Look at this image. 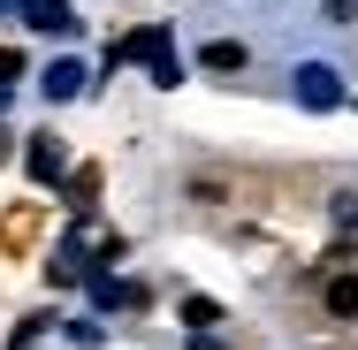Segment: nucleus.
<instances>
[{"label": "nucleus", "instance_id": "nucleus-7", "mask_svg": "<svg viewBox=\"0 0 358 350\" xmlns=\"http://www.w3.org/2000/svg\"><path fill=\"white\" fill-rule=\"evenodd\" d=\"M69 198H76V213H92V198H99V168H76V183H69Z\"/></svg>", "mask_w": 358, "mask_h": 350}, {"label": "nucleus", "instance_id": "nucleus-10", "mask_svg": "<svg viewBox=\"0 0 358 350\" xmlns=\"http://www.w3.org/2000/svg\"><path fill=\"white\" fill-rule=\"evenodd\" d=\"M0 160H8V130H0Z\"/></svg>", "mask_w": 358, "mask_h": 350}, {"label": "nucleus", "instance_id": "nucleus-12", "mask_svg": "<svg viewBox=\"0 0 358 350\" xmlns=\"http://www.w3.org/2000/svg\"><path fill=\"white\" fill-rule=\"evenodd\" d=\"M0 8H8V0H0Z\"/></svg>", "mask_w": 358, "mask_h": 350}, {"label": "nucleus", "instance_id": "nucleus-9", "mask_svg": "<svg viewBox=\"0 0 358 350\" xmlns=\"http://www.w3.org/2000/svg\"><path fill=\"white\" fill-rule=\"evenodd\" d=\"M191 350H229V335H214V328H199V335H191Z\"/></svg>", "mask_w": 358, "mask_h": 350}, {"label": "nucleus", "instance_id": "nucleus-3", "mask_svg": "<svg viewBox=\"0 0 358 350\" xmlns=\"http://www.w3.org/2000/svg\"><path fill=\"white\" fill-rule=\"evenodd\" d=\"M62 168H69L62 138H54V130H38V138H31V152H23V175H31V183H54Z\"/></svg>", "mask_w": 358, "mask_h": 350}, {"label": "nucleus", "instance_id": "nucleus-6", "mask_svg": "<svg viewBox=\"0 0 358 350\" xmlns=\"http://www.w3.org/2000/svg\"><path fill=\"white\" fill-rule=\"evenodd\" d=\"M328 312L336 320H358V275H328Z\"/></svg>", "mask_w": 358, "mask_h": 350}, {"label": "nucleus", "instance_id": "nucleus-5", "mask_svg": "<svg viewBox=\"0 0 358 350\" xmlns=\"http://www.w3.org/2000/svg\"><path fill=\"white\" fill-rule=\"evenodd\" d=\"M38 92H46V99H76V92H84V69H76V61H54V69L38 76Z\"/></svg>", "mask_w": 358, "mask_h": 350}, {"label": "nucleus", "instance_id": "nucleus-2", "mask_svg": "<svg viewBox=\"0 0 358 350\" xmlns=\"http://www.w3.org/2000/svg\"><path fill=\"white\" fill-rule=\"evenodd\" d=\"M23 15H31V31H46V38H76V31H84V15L62 8V0H23Z\"/></svg>", "mask_w": 358, "mask_h": 350}, {"label": "nucleus", "instance_id": "nucleus-8", "mask_svg": "<svg viewBox=\"0 0 358 350\" xmlns=\"http://www.w3.org/2000/svg\"><path fill=\"white\" fill-rule=\"evenodd\" d=\"M183 320H191V328H214L221 305H214V297H191V305H183Z\"/></svg>", "mask_w": 358, "mask_h": 350}, {"label": "nucleus", "instance_id": "nucleus-4", "mask_svg": "<svg viewBox=\"0 0 358 350\" xmlns=\"http://www.w3.org/2000/svg\"><path fill=\"white\" fill-rule=\"evenodd\" d=\"M199 61H206L214 76H236L252 54H244V38H206V54H199Z\"/></svg>", "mask_w": 358, "mask_h": 350}, {"label": "nucleus", "instance_id": "nucleus-1", "mask_svg": "<svg viewBox=\"0 0 358 350\" xmlns=\"http://www.w3.org/2000/svg\"><path fill=\"white\" fill-rule=\"evenodd\" d=\"M289 84H297V99H305L313 115H328V107L343 99V76L328 69V61H297V69H289Z\"/></svg>", "mask_w": 358, "mask_h": 350}, {"label": "nucleus", "instance_id": "nucleus-11", "mask_svg": "<svg viewBox=\"0 0 358 350\" xmlns=\"http://www.w3.org/2000/svg\"><path fill=\"white\" fill-rule=\"evenodd\" d=\"M0 107H8V84H0Z\"/></svg>", "mask_w": 358, "mask_h": 350}]
</instances>
